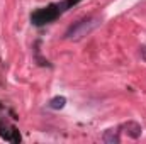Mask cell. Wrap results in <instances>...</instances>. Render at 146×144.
Returning <instances> with one entry per match:
<instances>
[{"label":"cell","mask_w":146,"mask_h":144,"mask_svg":"<svg viewBox=\"0 0 146 144\" xmlns=\"http://www.w3.org/2000/svg\"><path fill=\"white\" fill-rule=\"evenodd\" d=\"M122 129H124V132H126L129 137H133V139L141 137V132H143L141 124H138L136 120H127L126 124H122Z\"/></svg>","instance_id":"obj_3"},{"label":"cell","mask_w":146,"mask_h":144,"mask_svg":"<svg viewBox=\"0 0 146 144\" xmlns=\"http://www.w3.org/2000/svg\"><path fill=\"white\" fill-rule=\"evenodd\" d=\"M100 26H102V19L100 17H97V15L85 17V19L78 20L76 24H73L72 27L66 31L65 39H68V41H80V39L87 37L88 34H92Z\"/></svg>","instance_id":"obj_1"},{"label":"cell","mask_w":146,"mask_h":144,"mask_svg":"<svg viewBox=\"0 0 146 144\" xmlns=\"http://www.w3.org/2000/svg\"><path fill=\"white\" fill-rule=\"evenodd\" d=\"M61 9H60V3H51L48 7H42L36 12H33L31 15V22L34 26H44V24H49L53 20H56L60 15H61Z\"/></svg>","instance_id":"obj_2"},{"label":"cell","mask_w":146,"mask_h":144,"mask_svg":"<svg viewBox=\"0 0 146 144\" xmlns=\"http://www.w3.org/2000/svg\"><path fill=\"white\" fill-rule=\"evenodd\" d=\"M139 54H141V58L146 61V46H141L139 48Z\"/></svg>","instance_id":"obj_7"},{"label":"cell","mask_w":146,"mask_h":144,"mask_svg":"<svg viewBox=\"0 0 146 144\" xmlns=\"http://www.w3.org/2000/svg\"><path fill=\"white\" fill-rule=\"evenodd\" d=\"M65 105H66V98H65V97H54V98H51L49 104H48V107L53 108V110H61Z\"/></svg>","instance_id":"obj_5"},{"label":"cell","mask_w":146,"mask_h":144,"mask_svg":"<svg viewBox=\"0 0 146 144\" xmlns=\"http://www.w3.org/2000/svg\"><path fill=\"white\" fill-rule=\"evenodd\" d=\"M80 0H65V2H61L60 3V9H61V12H66L68 9H72L73 5H76Z\"/></svg>","instance_id":"obj_6"},{"label":"cell","mask_w":146,"mask_h":144,"mask_svg":"<svg viewBox=\"0 0 146 144\" xmlns=\"http://www.w3.org/2000/svg\"><path fill=\"white\" fill-rule=\"evenodd\" d=\"M102 141L107 144H119L121 143V136H119V131L117 129H107L102 136Z\"/></svg>","instance_id":"obj_4"}]
</instances>
